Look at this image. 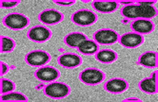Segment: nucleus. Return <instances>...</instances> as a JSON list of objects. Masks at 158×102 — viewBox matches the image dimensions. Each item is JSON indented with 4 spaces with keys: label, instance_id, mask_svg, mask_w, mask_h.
Returning <instances> with one entry per match:
<instances>
[{
    "label": "nucleus",
    "instance_id": "1a4fd4ad",
    "mask_svg": "<svg viewBox=\"0 0 158 102\" xmlns=\"http://www.w3.org/2000/svg\"><path fill=\"white\" fill-rule=\"evenodd\" d=\"M119 43L122 47L127 48H134L141 45L144 42V37L141 34L135 32H128L119 37Z\"/></svg>",
    "mask_w": 158,
    "mask_h": 102
},
{
    "label": "nucleus",
    "instance_id": "9b49d317",
    "mask_svg": "<svg viewBox=\"0 0 158 102\" xmlns=\"http://www.w3.org/2000/svg\"><path fill=\"white\" fill-rule=\"evenodd\" d=\"M38 20L46 25H55L60 23L63 19V14L58 10L50 9H45L38 14Z\"/></svg>",
    "mask_w": 158,
    "mask_h": 102
},
{
    "label": "nucleus",
    "instance_id": "b1692460",
    "mask_svg": "<svg viewBox=\"0 0 158 102\" xmlns=\"http://www.w3.org/2000/svg\"><path fill=\"white\" fill-rule=\"evenodd\" d=\"M20 1H1L0 5L1 8H14L19 4Z\"/></svg>",
    "mask_w": 158,
    "mask_h": 102
},
{
    "label": "nucleus",
    "instance_id": "c756f323",
    "mask_svg": "<svg viewBox=\"0 0 158 102\" xmlns=\"http://www.w3.org/2000/svg\"><path fill=\"white\" fill-rule=\"evenodd\" d=\"M43 87H44V85L41 83V84H38V85L36 86V88H35V89H36V90H40V89H41V88H43Z\"/></svg>",
    "mask_w": 158,
    "mask_h": 102
},
{
    "label": "nucleus",
    "instance_id": "412c9836",
    "mask_svg": "<svg viewBox=\"0 0 158 102\" xmlns=\"http://www.w3.org/2000/svg\"><path fill=\"white\" fill-rule=\"evenodd\" d=\"M1 101H28V98L21 93L10 92L1 96Z\"/></svg>",
    "mask_w": 158,
    "mask_h": 102
},
{
    "label": "nucleus",
    "instance_id": "a878e982",
    "mask_svg": "<svg viewBox=\"0 0 158 102\" xmlns=\"http://www.w3.org/2000/svg\"><path fill=\"white\" fill-rule=\"evenodd\" d=\"M8 70H9V66H8L6 63L1 62V72H0V74H1V76L5 75V74L8 72Z\"/></svg>",
    "mask_w": 158,
    "mask_h": 102
},
{
    "label": "nucleus",
    "instance_id": "cd10ccee",
    "mask_svg": "<svg viewBox=\"0 0 158 102\" xmlns=\"http://www.w3.org/2000/svg\"><path fill=\"white\" fill-rule=\"evenodd\" d=\"M128 101H137V102H140L141 99L139 98H125L123 100V102H128Z\"/></svg>",
    "mask_w": 158,
    "mask_h": 102
},
{
    "label": "nucleus",
    "instance_id": "bb28decb",
    "mask_svg": "<svg viewBox=\"0 0 158 102\" xmlns=\"http://www.w3.org/2000/svg\"><path fill=\"white\" fill-rule=\"evenodd\" d=\"M118 4H122V5H125V6H128V5H131L134 3V1H117Z\"/></svg>",
    "mask_w": 158,
    "mask_h": 102
},
{
    "label": "nucleus",
    "instance_id": "6e6552de",
    "mask_svg": "<svg viewBox=\"0 0 158 102\" xmlns=\"http://www.w3.org/2000/svg\"><path fill=\"white\" fill-rule=\"evenodd\" d=\"M27 36L33 42L43 43L48 41L52 37V31L43 26H35L28 31Z\"/></svg>",
    "mask_w": 158,
    "mask_h": 102
},
{
    "label": "nucleus",
    "instance_id": "ddd939ff",
    "mask_svg": "<svg viewBox=\"0 0 158 102\" xmlns=\"http://www.w3.org/2000/svg\"><path fill=\"white\" fill-rule=\"evenodd\" d=\"M59 65L65 68H75L79 66L82 62V58L79 55L73 53H66L61 55L57 59Z\"/></svg>",
    "mask_w": 158,
    "mask_h": 102
},
{
    "label": "nucleus",
    "instance_id": "7c9ffc66",
    "mask_svg": "<svg viewBox=\"0 0 158 102\" xmlns=\"http://www.w3.org/2000/svg\"><path fill=\"white\" fill-rule=\"evenodd\" d=\"M123 23H128V19H125V20L123 21Z\"/></svg>",
    "mask_w": 158,
    "mask_h": 102
},
{
    "label": "nucleus",
    "instance_id": "f03ea898",
    "mask_svg": "<svg viewBox=\"0 0 158 102\" xmlns=\"http://www.w3.org/2000/svg\"><path fill=\"white\" fill-rule=\"evenodd\" d=\"M70 87L62 82H52L44 87V95L51 98H64L70 94Z\"/></svg>",
    "mask_w": 158,
    "mask_h": 102
},
{
    "label": "nucleus",
    "instance_id": "4468645a",
    "mask_svg": "<svg viewBox=\"0 0 158 102\" xmlns=\"http://www.w3.org/2000/svg\"><path fill=\"white\" fill-rule=\"evenodd\" d=\"M131 29L138 34H148L153 30V24L149 19H135L131 24Z\"/></svg>",
    "mask_w": 158,
    "mask_h": 102
},
{
    "label": "nucleus",
    "instance_id": "9d476101",
    "mask_svg": "<svg viewBox=\"0 0 158 102\" xmlns=\"http://www.w3.org/2000/svg\"><path fill=\"white\" fill-rule=\"evenodd\" d=\"M60 74L59 71L56 68L51 67V66H44L39 68L38 70L35 71V77L36 79L43 82H49L53 81L55 79L59 77Z\"/></svg>",
    "mask_w": 158,
    "mask_h": 102
},
{
    "label": "nucleus",
    "instance_id": "dca6fc26",
    "mask_svg": "<svg viewBox=\"0 0 158 102\" xmlns=\"http://www.w3.org/2000/svg\"><path fill=\"white\" fill-rule=\"evenodd\" d=\"M117 1H94L93 2V8L102 13H110L117 9Z\"/></svg>",
    "mask_w": 158,
    "mask_h": 102
},
{
    "label": "nucleus",
    "instance_id": "0eeeda50",
    "mask_svg": "<svg viewBox=\"0 0 158 102\" xmlns=\"http://www.w3.org/2000/svg\"><path fill=\"white\" fill-rule=\"evenodd\" d=\"M94 41L99 44H114L119 40L118 33L111 29H100L94 34Z\"/></svg>",
    "mask_w": 158,
    "mask_h": 102
},
{
    "label": "nucleus",
    "instance_id": "39448f33",
    "mask_svg": "<svg viewBox=\"0 0 158 102\" xmlns=\"http://www.w3.org/2000/svg\"><path fill=\"white\" fill-rule=\"evenodd\" d=\"M80 81L88 85H95L105 79V73L95 68H88L79 75Z\"/></svg>",
    "mask_w": 158,
    "mask_h": 102
},
{
    "label": "nucleus",
    "instance_id": "aec40b11",
    "mask_svg": "<svg viewBox=\"0 0 158 102\" xmlns=\"http://www.w3.org/2000/svg\"><path fill=\"white\" fill-rule=\"evenodd\" d=\"M77 49L79 52H81L85 55H93L98 51L99 47H98V43H96L94 41L86 40L78 45Z\"/></svg>",
    "mask_w": 158,
    "mask_h": 102
},
{
    "label": "nucleus",
    "instance_id": "20e7f679",
    "mask_svg": "<svg viewBox=\"0 0 158 102\" xmlns=\"http://www.w3.org/2000/svg\"><path fill=\"white\" fill-rule=\"evenodd\" d=\"M71 20L78 26L86 27V26H91L94 24L97 21V15L92 10L79 9L72 15Z\"/></svg>",
    "mask_w": 158,
    "mask_h": 102
},
{
    "label": "nucleus",
    "instance_id": "6ab92c4d",
    "mask_svg": "<svg viewBox=\"0 0 158 102\" xmlns=\"http://www.w3.org/2000/svg\"><path fill=\"white\" fill-rule=\"evenodd\" d=\"M95 58L98 62L102 63H111L117 60V54L114 50L103 49L96 52Z\"/></svg>",
    "mask_w": 158,
    "mask_h": 102
},
{
    "label": "nucleus",
    "instance_id": "c85d7f7f",
    "mask_svg": "<svg viewBox=\"0 0 158 102\" xmlns=\"http://www.w3.org/2000/svg\"><path fill=\"white\" fill-rule=\"evenodd\" d=\"M157 74H158V72L157 71H154L152 74V78H153L154 79V81H157Z\"/></svg>",
    "mask_w": 158,
    "mask_h": 102
},
{
    "label": "nucleus",
    "instance_id": "f8f14e48",
    "mask_svg": "<svg viewBox=\"0 0 158 102\" xmlns=\"http://www.w3.org/2000/svg\"><path fill=\"white\" fill-rule=\"evenodd\" d=\"M128 87H129L128 81L119 77L110 79V81H107L104 85V89L107 92L111 93V94H119L122 92H125L128 89Z\"/></svg>",
    "mask_w": 158,
    "mask_h": 102
},
{
    "label": "nucleus",
    "instance_id": "5701e85b",
    "mask_svg": "<svg viewBox=\"0 0 158 102\" xmlns=\"http://www.w3.org/2000/svg\"><path fill=\"white\" fill-rule=\"evenodd\" d=\"M0 83H1V95L10 93V92H13L15 90V83L13 81H9V79H5L2 78L0 81Z\"/></svg>",
    "mask_w": 158,
    "mask_h": 102
},
{
    "label": "nucleus",
    "instance_id": "393cba45",
    "mask_svg": "<svg viewBox=\"0 0 158 102\" xmlns=\"http://www.w3.org/2000/svg\"><path fill=\"white\" fill-rule=\"evenodd\" d=\"M74 0H71V1H59V0H54L53 3L55 4H58L61 6H71L73 4H74Z\"/></svg>",
    "mask_w": 158,
    "mask_h": 102
},
{
    "label": "nucleus",
    "instance_id": "423d86ee",
    "mask_svg": "<svg viewBox=\"0 0 158 102\" xmlns=\"http://www.w3.org/2000/svg\"><path fill=\"white\" fill-rule=\"evenodd\" d=\"M50 61V54L44 50H33L25 56V62L31 66H43Z\"/></svg>",
    "mask_w": 158,
    "mask_h": 102
},
{
    "label": "nucleus",
    "instance_id": "7ed1b4c3",
    "mask_svg": "<svg viewBox=\"0 0 158 102\" xmlns=\"http://www.w3.org/2000/svg\"><path fill=\"white\" fill-rule=\"evenodd\" d=\"M3 25L13 30L23 29L29 25V19L25 15L14 13L3 18Z\"/></svg>",
    "mask_w": 158,
    "mask_h": 102
},
{
    "label": "nucleus",
    "instance_id": "f257e3e1",
    "mask_svg": "<svg viewBox=\"0 0 158 102\" xmlns=\"http://www.w3.org/2000/svg\"><path fill=\"white\" fill-rule=\"evenodd\" d=\"M121 14L127 19H151L157 15V9L151 5L146 4L143 0H136L133 4L124 6Z\"/></svg>",
    "mask_w": 158,
    "mask_h": 102
},
{
    "label": "nucleus",
    "instance_id": "2eb2a0df",
    "mask_svg": "<svg viewBox=\"0 0 158 102\" xmlns=\"http://www.w3.org/2000/svg\"><path fill=\"white\" fill-rule=\"evenodd\" d=\"M137 64L145 67L156 68L158 66V53L157 52H145L137 60Z\"/></svg>",
    "mask_w": 158,
    "mask_h": 102
},
{
    "label": "nucleus",
    "instance_id": "a211bd4d",
    "mask_svg": "<svg viewBox=\"0 0 158 102\" xmlns=\"http://www.w3.org/2000/svg\"><path fill=\"white\" fill-rule=\"evenodd\" d=\"M88 40L87 36L83 33L80 32H73L68 34L64 38V42L67 45H69L71 47H78V45L84 41Z\"/></svg>",
    "mask_w": 158,
    "mask_h": 102
},
{
    "label": "nucleus",
    "instance_id": "4be33fe9",
    "mask_svg": "<svg viewBox=\"0 0 158 102\" xmlns=\"http://www.w3.org/2000/svg\"><path fill=\"white\" fill-rule=\"evenodd\" d=\"M15 43L13 39L1 36V47H0L1 53L12 52L15 49Z\"/></svg>",
    "mask_w": 158,
    "mask_h": 102
},
{
    "label": "nucleus",
    "instance_id": "f3484780",
    "mask_svg": "<svg viewBox=\"0 0 158 102\" xmlns=\"http://www.w3.org/2000/svg\"><path fill=\"white\" fill-rule=\"evenodd\" d=\"M141 91L147 94H156L158 92V82L152 77H146L138 83Z\"/></svg>",
    "mask_w": 158,
    "mask_h": 102
}]
</instances>
